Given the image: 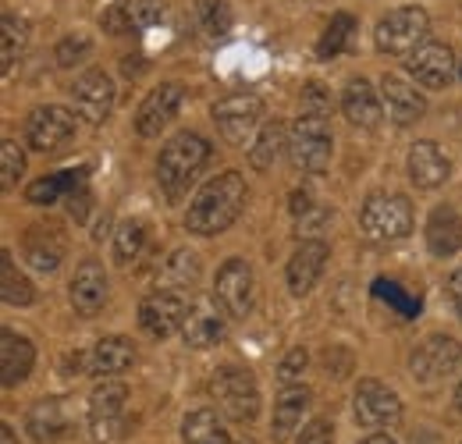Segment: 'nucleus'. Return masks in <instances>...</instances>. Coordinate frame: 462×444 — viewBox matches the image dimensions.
I'll list each match as a JSON object with an SVG mask.
<instances>
[{
    "label": "nucleus",
    "mask_w": 462,
    "mask_h": 444,
    "mask_svg": "<svg viewBox=\"0 0 462 444\" xmlns=\"http://www.w3.org/2000/svg\"><path fill=\"white\" fill-rule=\"evenodd\" d=\"M178 104H181V86H178V82H164V86H157V89L139 104V114H135V132H139V135H146V139L161 135V132L168 128V121L178 114Z\"/></svg>",
    "instance_id": "obj_16"
},
{
    "label": "nucleus",
    "mask_w": 462,
    "mask_h": 444,
    "mask_svg": "<svg viewBox=\"0 0 462 444\" xmlns=\"http://www.w3.org/2000/svg\"><path fill=\"white\" fill-rule=\"evenodd\" d=\"M352 409L356 420L363 427H395L402 420V402L392 388H384L381 381H359L352 394Z\"/></svg>",
    "instance_id": "obj_10"
},
{
    "label": "nucleus",
    "mask_w": 462,
    "mask_h": 444,
    "mask_svg": "<svg viewBox=\"0 0 462 444\" xmlns=\"http://www.w3.org/2000/svg\"><path fill=\"white\" fill-rule=\"evenodd\" d=\"M342 114L348 117V125L366 128V132H374L384 121V107L377 100V89L366 79H352L346 86V93H342Z\"/></svg>",
    "instance_id": "obj_20"
},
{
    "label": "nucleus",
    "mask_w": 462,
    "mask_h": 444,
    "mask_svg": "<svg viewBox=\"0 0 462 444\" xmlns=\"http://www.w3.org/2000/svg\"><path fill=\"white\" fill-rule=\"evenodd\" d=\"M60 256H64V238L58 235V227L54 224H32L25 235V260L36 271L51 274L60 267Z\"/></svg>",
    "instance_id": "obj_24"
},
{
    "label": "nucleus",
    "mask_w": 462,
    "mask_h": 444,
    "mask_svg": "<svg viewBox=\"0 0 462 444\" xmlns=\"http://www.w3.org/2000/svg\"><path fill=\"white\" fill-rule=\"evenodd\" d=\"M82 185H86V167H79V171H60V174L32 181V185L25 189V199L36 203V207H51V203H58V199H68V196H71L75 189H82Z\"/></svg>",
    "instance_id": "obj_30"
},
{
    "label": "nucleus",
    "mask_w": 462,
    "mask_h": 444,
    "mask_svg": "<svg viewBox=\"0 0 462 444\" xmlns=\"http://www.w3.org/2000/svg\"><path fill=\"white\" fill-rule=\"evenodd\" d=\"M456 405H459V412H462V384H459V391H456Z\"/></svg>",
    "instance_id": "obj_48"
},
{
    "label": "nucleus",
    "mask_w": 462,
    "mask_h": 444,
    "mask_svg": "<svg viewBox=\"0 0 462 444\" xmlns=\"http://www.w3.org/2000/svg\"><path fill=\"white\" fill-rule=\"evenodd\" d=\"M214 398L221 402V409L228 412L235 423H253L260 412V388L253 381V374L238 370V366H225L214 377Z\"/></svg>",
    "instance_id": "obj_6"
},
{
    "label": "nucleus",
    "mask_w": 462,
    "mask_h": 444,
    "mask_svg": "<svg viewBox=\"0 0 462 444\" xmlns=\"http://www.w3.org/2000/svg\"><path fill=\"white\" fill-rule=\"evenodd\" d=\"M405 71L427 89H445L456 79V54L448 43H423L405 57Z\"/></svg>",
    "instance_id": "obj_12"
},
{
    "label": "nucleus",
    "mask_w": 462,
    "mask_h": 444,
    "mask_svg": "<svg viewBox=\"0 0 462 444\" xmlns=\"http://www.w3.org/2000/svg\"><path fill=\"white\" fill-rule=\"evenodd\" d=\"M310 210H313V199H310V192H306V189H295V192H291V214L302 221Z\"/></svg>",
    "instance_id": "obj_44"
},
{
    "label": "nucleus",
    "mask_w": 462,
    "mask_h": 444,
    "mask_svg": "<svg viewBox=\"0 0 462 444\" xmlns=\"http://www.w3.org/2000/svg\"><path fill=\"white\" fill-rule=\"evenodd\" d=\"M299 444H335V427L328 420H313V423L302 427Z\"/></svg>",
    "instance_id": "obj_43"
},
{
    "label": "nucleus",
    "mask_w": 462,
    "mask_h": 444,
    "mask_svg": "<svg viewBox=\"0 0 462 444\" xmlns=\"http://www.w3.org/2000/svg\"><path fill=\"white\" fill-rule=\"evenodd\" d=\"M89 54H93V43L86 36H68V40H60L58 51H54L58 68H75L79 60H86Z\"/></svg>",
    "instance_id": "obj_41"
},
{
    "label": "nucleus",
    "mask_w": 462,
    "mask_h": 444,
    "mask_svg": "<svg viewBox=\"0 0 462 444\" xmlns=\"http://www.w3.org/2000/svg\"><path fill=\"white\" fill-rule=\"evenodd\" d=\"M448 174H452V161L441 153L438 143L423 139L409 150V178L416 189H438L448 181Z\"/></svg>",
    "instance_id": "obj_18"
},
{
    "label": "nucleus",
    "mask_w": 462,
    "mask_h": 444,
    "mask_svg": "<svg viewBox=\"0 0 462 444\" xmlns=\"http://www.w3.org/2000/svg\"><path fill=\"white\" fill-rule=\"evenodd\" d=\"M331 125L324 114H299V121L291 125L289 132V157L291 164L306 174H324L331 164Z\"/></svg>",
    "instance_id": "obj_3"
},
{
    "label": "nucleus",
    "mask_w": 462,
    "mask_h": 444,
    "mask_svg": "<svg viewBox=\"0 0 462 444\" xmlns=\"http://www.w3.org/2000/svg\"><path fill=\"white\" fill-rule=\"evenodd\" d=\"M253 291H256V278H253V267L245 260H228L221 271H217V281H214V299L217 306L242 320L249 310H253Z\"/></svg>",
    "instance_id": "obj_9"
},
{
    "label": "nucleus",
    "mask_w": 462,
    "mask_h": 444,
    "mask_svg": "<svg viewBox=\"0 0 462 444\" xmlns=\"http://www.w3.org/2000/svg\"><path fill=\"white\" fill-rule=\"evenodd\" d=\"M242 207H245V178L238 171H225L196 192V199L189 203V214H185V227L203 238L221 235L238 221Z\"/></svg>",
    "instance_id": "obj_1"
},
{
    "label": "nucleus",
    "mask_w": 462,
    "mask_h": 444,
    "mask_svg": "<svg viewBox=\"0 0 462 444\" xmlns=\"http://www.w3.org/2000/svg\"><path fill=\"white\" fill-rule=\"evenodd\" d=\"M306 363H310L306 348H291L289 356L282 359V366H278V381H282V388H291V384H299V381H302Z\"/></svg>",
    "instance_id": "obj_42"
},
{
    "label": "nucleus",
    "mask_w": 462,
    "mask_h": 444,
    "mask_svg": "<svg viewBox=\"0 0 462 444\" xmlns=\"http://www.w3.org/2000/svg\"><path fill=\"white\" fill-rule=\"evenodd\" d=\"M161 278H164V284H171V288H192L199 281V260H196V253H189V249L171 253L168 264H164V271H161Z\"/></svg>",
    "instance_id": "obj_36"
},
{
    "label": "nucleus",
    "mask_w": 462,
    "mask_h": 444,
    "mask_svg": "<svg viewBox=\"0 0 462 444\" xmlns=\"http://www.w3.org/2000/svg\"><path fill=\"white\" fill-rule=\"evenodd\" d=\"M363 444H395V441H392L388 434H374V438H366Z\"/></svg>",
    "instance_id": "obj_47"
},
{
    "label": "nucleus",
    "mask_w": 462,
    "mask_h": 444,
    "mask_svg": "<svg viewBox=\"0 0 462 444\" xmlns=\"http://www.w3.org/2000/svg\"><path fill=\"white\" fill-rule=\"evenodd\" d=\"M289 146V139H285V125H263V132L256 135V143H249V164L256 167V171H267V167H274V161L282 157V150Z\"/></svg>",
    "instance_id": "obj_32"
},
{
    "label": "nucleus",
    "mask_w": 462,
    "mask_h": 444,
    "mask_svg": "<svg viewBox=\"0 0 462 444\" xmlns=\"http://www.w3.org/2000/svg\"><path fill=\"white\" fill-rule=\"evenodd\" d=\"M374 295H377V299H384V302H392V306H395V313H402V317H416V313H420V299L405 295L395 281L381 278L377 284H374Z\"/></svg>",
    "instance_id": "obj_40"
},
{
    "label": "nucleus",
    "mask_w": 462,
    "mask_h": 444,
    "mask_svg": "<svg viewBox=\"0 0 462 444\" xmlns=\"http://www.w3.org/2000/svg\"><path fill=\"white\" fill-rule=\"evenodd\" d=\"M427 32H430V18L423 7H395L377 22L374 40L381 54L409 57L416 47L427 43Z\"/></svg>",
    "instance_id": "obj_4"
},
{
    "label": "nucleus",
    "mask_w": 462,
    "mask_h": 444,
    "mask_svg": "<svg viewBox=\"0 0 462 444\" xmlns=\"http://www.w3.org/2000/svg\"><path fill=\"white\" fill-rule=\"evenodd\" d=\"M0 295H4L7 306H29V302L36 299V291H32L29 278H22V274L14 271L11 253L0 256Z\"/></svg>",
    "instance_id": "obj_35"
},
{
    "label": "nucleus",
    "mask_w": 462,
    "mask_h": 444,
    "mask_svg": "<svg viewBox=\"0 0 462 444\" xmlns=\"http://www.w3.org/2000/svg\"><path fill=\"white\" fill-rule=\"evenodd\" d=\"M143 242H146V227L139 221H125L117 227V238H115V260L121 267H128L139 253H143Z\"/></svg>",
    "instance_id": "obj_38"
},
{
    "label": "nucleus",
    "mask_w": 462,
    "mask_h": 444,
    "mask_svg": "<svg viewBox=\"0 0 462 444\" xmlns=\"http://www.w3.org/2000/svg\"><path fill=\"white\" fill-rule=\"evenodd\" d=\"M185 302L174 295V291H153L139 302V324L143 331L153 334V338H171L174 331H181V320H185Z\"/></svg>",
    "instance_id": "obj_15"
},
{
    "label": "nucleus",
    "mask_w": 462,
    "mask_h": 444,
    "mask_svg": "<svg viewBox=\"0 0 462 444\" xmlns=\"http://www.w3.org/2000/svg\"><path fill=\"white\" fill-rule=\"evenodd\" d=\"M125 398H128V388L121 381H104L89 394V416H93L100 441H111V427H117V420L125 412Z\"/></svg>",
    "instance_id": "obj_22"
},
{
    "label": "nucleus",
    "mask_w": 462,
    "mask_h": 444,
    "mask_svg": "<svg viewBox=\"0 0 462 444\" xmlns=\"http://www.w3.org/2000/svg\"><path fill=\"white\" fill-rule=\"evenodd\" d=\"M181 441L185 444H231V438L214 409H196V412H189L185 423H181Z\"/></svg>",
    "instance_id": "obj_31"
},
{
    "label": "nucleus",
    "mask_w": 462,
    "mask_h": 444,
    "mask_svg": "<svg viewBox=\"0 0 462 444\" xmlns=\"http://www.w3.org/2000/svg\"><path fill=\"white\" fill-rule=\"evenodd\" d=\"M0 441H4V444H14V430H11V427H7V423H4V427H0Z\"/></svg>",
    "instance_id": "obj_46"
},
{
    "label": "nucleus",
    "mask_w": 462,
    "mask_h": 444,
    "mask_svg": "<svg viewBox=\"0 0 462 444\" xmlns=\"http://www.w3.org/2000/svg\"><path fill=\"white\" fill-rule=\"evenodd\" d=\"M161 18H164V0H117L100 14V25L111 36H125V32H143Z\"/></svg>",
    "instance_id": "obj_14"
},
{
    "label": "nucleus",
    "mask_w": 462,
    "mask_h": 444,
    "mask_svg": "<svg viewBox=\"0 0 462 444\" xmlns=\"http://www.w3.org/2000/svg\"><path fill=\"white\" fill-rule=\"evenodd\" d=\"M263 117V100L253 93H231L214 104V125L231 146H245Z\"/></svg>",
    "instance_id": "obj_7"
},
{
    "label": "nucleus",
    "mask_w": 462,
    "mask_h": 444,
    "mask_svg": "<svg viewBox=\"0 0 462 444\" xmlns=\"http://www.w3.org/2000/svg\"><path fill=\"white\" fill-rule=\"evenodd\" d=\"M328 256L331 249L324 242H302L289 260V288L291 295H310L313 284L320 281L324 267H328Z\"/></svg>",
    "instance_id": "obj_19"
},
{
    "label": "nucleus",
    "mask_w": 462,
    "mask_h": 444,
    "mask_svg": "<svg viewBox=\"0 0 462 444\" xmlns=\"http://www.w3.org/2000/svg\"><path fill=\"white\" fill-rule=\"evenodd\" d=\"M381 97H384V114L395 125H412L427 114V100L416 93V86H409L399 75H384L381 79Z\"/></svg>",
    "instance_id": "obj_21"
},
{
    "label": "nucleus",
    "mask_w": 462,
    "mask_h": 444,
    "mask_svg": "<svg viewBox=\"0 0 462 444\" xmlns=\"http://www.w3.org/2000/svg\"><path fill=\"white\" fill-rule=\"evenodd\" d=\"M210 161V143L196 132H178L171 143L161 150L157 161V181L164 189L168 199H181L185 189L192 185V178L199 174V167Z\"/></svg>",
    "instance_id": "obj_2"
},
{
    "label": "nucleus",
    "mask_w": 462,
    "mask_h": 444,
    "mask_svg": "<svg viewBox=\"0 0 462 444\" xmlns=\"http://www.w3.org/2000/svg\"><path fill=\"white\" fill-rule=\"evenodd\" d=\"M196 25L203 36L221 40L231 29V7L225 0H196Z\"/></svg>",
    "instance_id": "obj_34"
},
{
    "label": "nucleus",
    "mask_w": 462,
    "mask_h": 444,
    "mask_svg": "<svg viewBox=\"0 0 462 444\" xmlns=\"http://www.w3.org/2000/svg\"><path fill=\"white\" fill-rule=\"evenodd\" d=\"M352 32H356V18L346 14V11L335 14L331 25L324 29L320 43H317V57H320V60H335V57H342L348 47V40H352Z\"/></svg>",
    "instance_id": "obj_33"
},
{
    "label": "nucleus",
    "mask_w": 462,
    "mask_h": 444,
    "mask_svg": "<svg viewBox=\"0 0 462 444\" xmlns=\"http://www.w3.org/2000/svg\"><path fill=\"white\" fill-rule=\"evenodd\" d=\"M427 245L434 256H456L462 249V217L452 207H434L427 217Z\"/></svg>",
    "instance_id": "obj_26"
},
{
    "label": "nucleus",
    "mask_w": 462,
    "mask_h": 444,
    "mask_svg": "<svg viewBox=\"0 0 462 444\" xmlns=\"http://www.w3.org/2000/svg\"><path fill=\"white\" fill-rule=\"evenodd\" d=\"M242 444H245V441H242Z\"/></svg>",
    "instance_id": "obj_49"
},
{
    "label": "nucleus",
    "mask_w": 462,
    "mask_h": 444,
    "mask_svg": "<svg viewBox=\"0 0 462 444\" xmlns=\"http://www.w3.org/2000/svg\"><path fill=\"white\" fill-rule=\"evenodd\" d=\"M75 135V114L64 107H36L25 121V143L36 153H54Z\"/></svg>",
    "instance_id": "obj_11"
},
{
    "label": "nucleus",
    "mask_w": 462,
    "mask_h": 444,
    "mask_svg": "<svg viewBox=\"0 0 462 444\" xmlns=\"http://www.w3.org/2000/svg\"><path fill=\"white\" fill-rule=\"evenodd\" d=\"M448 295H452V302L462 310V267L452 274V281H448Z\"/></svg>",
    "instance_id": "obj_45"
},
{
    "label": "nucleus",
    "mask_w": 462,
    "mask_h": 444,
    "mask_svg": "<svg viewBox=\"0 0 462 444\" xmlns=\"http://www.w3.org/2000/svg\"><path fill=\"white\" fill-rule=\"evenodd\" d=\"M135 363V345L121 334H111V338H100L93 356H89V370L100 374V377H115V374H125L128 366Z\"/></svg>",
    "instance_id": "obj_27"
},
{
    "label": "nucleus",
    "mask_w": 462,
    "mask_h": 444,
    "mask_svg": "<svg viewBox=\"0 0 462 444\" xmlns=\"http://www.w3.org/2000/svg\"><path fill=\"white\" fill-rule=\"evenodd\" d=\"M71 97H75L79 114H82L89 125H100V121H107V114L115 111L117 89L104 68H93V71H86V75L71 86Z\"/></svg>",
    "instance_id": "obj_13"
},
{
    "label": "nucleus",
    "mask_w": 462,
    "mask_h": 444,
    "mask_svg": "<svg viewBox=\"0 0 462 444\" xmlns=\"http://www.w3.org/2000/svg\"><path fill=\"white\" fill-rule=\"evenodd\" d=\"M225 317L217 313V306L214 302H196L189 313H185V320H181V338H185V345H192V348H210V345H217V341H225Z\"/></svg>",
    "instance_id": "obj_23"
},
{
    "label": "nucleus",
    "mask_w": 462,
    "mask_h": 444,
    "mask_svg": "<svg viewBox=\"0 0 462 444\" xmlns=\"http://www.w3.org/2000/svg\"><path fill=\"white\" fill-rule=\"evenodd\" d=\"M22 171H25V153L18 150L14 139H4L0 143V189L11 192L18 185V178H22Z\"/></svg>",
    "instance_id": "obj_39"
},
{
    "label": "nucleus",
    "mask_w": 462,
    "mask_h": 444,
    "mask_svg": "<svg viewBox=\"0 0 462 444\" xmlns=\"http://www.w3.org/2000/svg\"><path fill=\"white\" fill-rule=\"evenodd\" d=\"M25 427H29V434L40 444H51V441H58V438H64V434H68V416H64L60 398H43V402H36V405L29 409V416H25Z\"/></svg>",
    "instance_id": "obj_29"
},
{
    "label": "nucleus",
    "mask_w": 462,
    "mask_h": 444,
    "mask_svg": "<svg viewBox=\"0 0 462 444\" xmlns=\"http://www.w3.org/2000/svg\"><path fill=\"white\" fill-rule=\"evenodd\" d=\"M68 295H71L75 313L97 317V313L104 310V302H107V274H104V267H100L97 260H86V264L75 271Z\"/></svg>",
    "instance_id": "obj_17"
},
{
    "label": "nucleus",
    "mask_w": 462,
    "mask_h": 444,
    "mask_svg": "<svg viewBox=\"0 0 462 444\" xmlns=\"http://www.w3.org/2000/svg\"><path fill=\"white\" fill-rule=\"evenodd\" d=\"M32 359H36V348L32 341H25L22 334L14 331H4L0 334V377H4V388H14L29 377L32 370Z\"/></svg>",
    "instance_id": "obj_25"
},
{
    "label": "nucleus",
    "mask_w": 462,
    "mask_h": 444,
    "mask_svg": "<svg viewBox=\"0 0 462 444\" xmlns=\"http://www.w3.org/2000/svg\"><path fill=\"white\" fill-rule=\"evenodd\" d=\"M306 409H310V388H302V384H291V388L282 391V398L274 402V427H271L274 441H278V444L289 441L291 430L302 423Z\"/></svg>",
    "instance_id": "obj_28"
},
{
    "label": "nucleus",
    "mask_w": 462,
    "mask_h": 444,
    "mask_svg": "<svg viewBox=\"0 0 462 444\" xmlns=\"http://www.w3.org/2000/svg\"><path fill=\"white\" fill-rule=\"evenodd\" d=\"M4 29V47H0V64H4V71H11V64L22 57L25 51V40H29V29H25V22H18L14 14H4V22H0Z\"/></svg>",
    "instance_id": "obj_37"
},
{
    "label": "nucleus",
    "mask_w": 462,
    "mask_h": 444,
    "mask_svg": "<svg viewBox=\"0 0 462 444\" xmlns=\"http://www.w3.org/2000/svg\"><path fill=\"white\" fill-rule=\"evenodd\" d=\"M359 224L377 242H399L412 231V203L405 196L374 192L359 210Z\"/></svg>",
    "instance_id": "obj_5"
},
{
    "label": "nucleus",
    "mask_w": 462,
    "mask_h": 444,
    "mask_svg": "<svg viewBox=\"0 0 462 444\" xmlns=\"http://www.w3.org/2000/svg\"><path fill=\"white\" fill-rule=\"evenodd\" d=\"M462 359V345L448 334H430L412 356H409V370L420 384H434L441 377H448Z\"/></svg>",
    "instance_id": "obj_8"
}]
</instances>
